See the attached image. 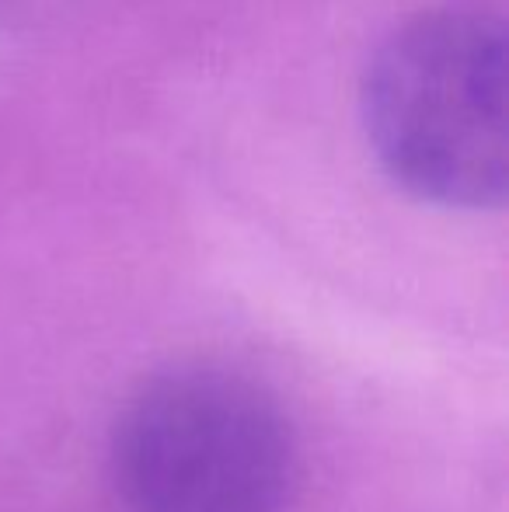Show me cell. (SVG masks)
<instances>
[{"instance_id":"6da1fadb","label":"cell","mask_w":509,"mask_h":512,"mask_svg":"<svg viewBox=\"0 0 509 512\" xmlns=\"http://www.w3.org/2000/svg\"><path fill=\"white\" fill-rule=\"evenodd\" d=\"M506 21L485 4H443L377 46L363 126L398 189L443 209H503L509 196Z\"/></svg>"},{"instance_id":"7a4b0ae2","label":"cell","mask_w":509,"mask_h":512,"mask_svg":"<svg viewBox=\"0 0 509 512\" xmlns=\"http://www.w3.org/2000/svg\"><path fill=\"white\" fill-rule=\"evenodd\" d=\"M112 467L129 512H279L297 446L265 387L189 366L129 401L112 436Z\"/></svg>"}]
</instances>
